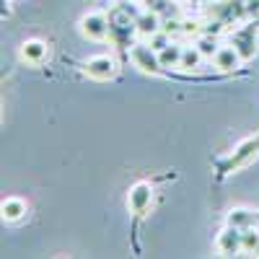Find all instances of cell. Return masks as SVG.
I'll use <instances>...</instances> for the list:
<instances>
[{
  "instance_id": "6da1fadb",
  "label": "cell",
  "mask_w": 259,
  "mask_h": 259,
  "mask_svg": "<svg viewBox=\"0 0 259 259\" xmlns=\"http://www.w3.org/2000/svg\"><path fill=\"white\" fill-rule=\"evenodd\" d=\"M210 18L218 21L223 26H231L233 21H241L249 16L246 11V0H215V3L207 8Z\"/></svg>"
},
{
  "instance_id": "7a4b0ae2",
  "label": "cell",
  "mask_w": 259,
  "mask_h": 259,
  "mask_svg": "<svg viewBox=\"0 0 259 259\" xmlns=\"http://www.w3.org/2000/svg\"><path fill=\"white\" fill-rule=\"evenodd\" d=\"M130 57H133V62L138 65L143 73H158L161 70L158 50H153L148 41H135V45L130 47Z\"/></svg>"
},
{
  "instance_id": "3957f363",
  "label": "cell",
  "mask_w": 259,
  "mask_h": 259,
  "mask_svg": "<svg viewBox=\"0 0 259 259\" xmlns=\"http://www.w3.org/2000/svg\"><path fill=\"white\" fill-rule=\"evenodd\" d=\"M259 153V135L256 138H251V140H246V143H241L239 148L233 150V153L218 166V171L221 174H228V171H233V168H239V166H244L249 158H254Z\"/></svg>"
},
{
  "instance_id": "277c9868",
  "label": "cell",
  "mask_w": 259,
  "mask_h": 259,
  "mask_svg": "<svg viewBox=\"0 0 259 259\" xmlns=\"http://www.w3.org/2000/svg\"><path fill=\"white\" fill-rule=\"evenodd\" d=\"M231 45H233L236 52L241 55L244 62L251 60V57L256 55V26L249 24V26H244V29H239V31H233V34H231Z\"/></svg>"
},
{
  "instance_id": "5b68a950",
  "label": "cell",
  "mask_w": 259,
  "mask_h": 259,
  "mask_svg": "<svg viewBox=\"0 0 259 259\" xmlns=\"http://www.w3.org/2000/svg\"><path fill=\"white\" fill-rule=\"evenodd\" d=\"M80 34L85 39H106L109 36V18H106L104 13H89V16H83L80 18Z\"/></svg>"
},
{
  "instance_id": "8992f818",
  "label": "cell",
  "mask_w": 259,
  "mask_h": 259,
  "mask_svg": "<svg viewBox=\"0 0 259 259\" xmlns=\"http://www.w3.org/2000/svg\"><path fill=\"white\" fill-rule=\"evenodd\" d=\"M114 73H117V62L109 55H99L85 62V75L94 80H109Z\"/></svg>"
},
{
  "instance_id": "52a82bcc",
  "label": "cell",
  "mask_w": 259,
  "mask_h": 259,
  "mask_svg": "<svg viewBox=\"0 0 259 259\" xmlns=\"http://www.w3.org/2000/svg\"><path fill=\"white\" fill-rule=\"evenodd\" d=\"M215 246H218V251H221L223 256H233V254L244 251V246H241V228L226 226V228L218 233V241H215Z\"/></svg>"
},
{
  "instance_id": "ba28073f",
  "label": "cell",
  "mask_w": 259,
  "mask_h": 259,
  "mask_svg": "<svg viewBox=\"0 0 259 259\" xmlns=\"http://www.w3.org/2000/svg\"><path fill=\"white\" fill-rule=\"evenodd\" d=\"M150 202H153V189H150V184H145V182L135 184L133 189H130V194H127V205H130V210H133L135 215H143L150 207Z\"/></svg>"
},
{
  "instance_id": "9c48e42d",
  "label": "cell",
  "mask_w": 259,
  "mask_h": 259,
  "mask_svg": "<svg viewBox=\"0 0 259 259\" xmlns=\"http://www.w3.org/2000/svg\"><path fill=\"white\" fill-rule=\"evenodd\" d=\"M135 29H138V34H140V36L150 39L156 31H161V29H163V18H161L158 13H153V11L138 13V18H135Z\"/></svg>"
},
{
  "instance_id": "30bf717a",
  "label": "cell",
  "mask_w": 259,
  "mask_h": 259,
  "mask_svg": "<svg viewBox=\"0 0 259 259\" xmlns=\"http://www.w3.org/2000/svg\"><path fill=\"white\" fill-rule=\"evenodd\" d=\"M212 62H215V68H218V70L228 73V70H236V68H239V65H241L244 60H241V55L236 52V50H233V45H231V47H221L218 52H215Z\"/></svg>"
},
{
  "instance_id": "8fae6325",
  "label": "cell",
  "mask_w": 259,
  "mask_h": 259,
  "mask_svg": "<svg viewBox=\"0 0 259 259\" xmlns=\"http://www.w3.org/2000/svg\"><path fill=\"white\" fill-rule=\"evenodd\" d=\"M21 57H24L26 62H31V65H36V62H41L47 57V45L39 41V39H31V41H26V45L21 47Z\"/></svg>"
},
{
  "instance_id": "7c38bea8",
  "label": "cell",
  "mask_w": 259,
  "mask_h": 259,
  "mask_svg": "<svg viewBox=\"0 0 259 259\" xmlns=\"http://www.w3.org/2000/svg\"><path fill=\"white\" fill-rule=\"evenodd\" d=\"M182 52H184V47H182V45H174V41H171L168 47H163V50L158 52V57H161V68H179Z\"/></svg>"
},
{
  "instance_id": "4fadbf2b",
  "label": "cell",
  "mask_w": 259,
  "mask_h": 259,
  "mask_svg": "<svg viewBox=\"0 0 259 259\" xmlns=\"http://www.w3.org/2000/svg\"><path fill=\"white\" fill-rule=\"evenodd\" d=\"M256 223V215L251 212V210H244V207H239V210H231L228 212V226H236V228H251Z\"/></svg>"
},
{
  "instance_id": "5bb4252c",
  "label": "cell",
  "mask_w": 259,
  "mask_h": 259,
  "mask_svg": "<svg viewBox=\"0 0 259 259\" xmlns=\"http://www.w3.org/2000/svg\"><path fill=\"white\" fill-rule=\"evenodd\" d=\"M0 210H3L6 221H18V218H24V212H26V202L18 200V197H8L3 205H0Z\"/></svg>"
},
{
  "instance_id": "9a60e30c",
  "label": "cell",
  "mask_w": 259,
  "mask_h": 259,
  "mask_svg": "<svg viewBox=\"0 0 259 259\" xmlns=\"http://www.w3.org/2000/svg\"><path fill=\"white\" fill-rule=\"evenodd\" d=\"M145 6H148V11L158 13L163 21H168V18H177V6L171 3V0H145Z\"/></svg>"
},
{
  "instance_id": "2e32d148",
  "label": "cell",
  "mask_w": 259,
  "mask_h": 259,
  "mask_svg": "<svg viewBox=\"0 0 259 259\" xmlns=\"http://www.w3.org/2000/svg\"><path fill=\"white\" fill-rule=\"evenodd\" d=\"M202 57H205V55H202V52L197 50V45H194V47H184L179 68H182V70H194V68H200Z\"/></svg>"
},
{
  "instance_id": "e0dca14e",
  "label": "cell",
  "mask_w": 259,
  "mask_h": 259,
  "mask_svg": "<svg viewBox=\"0 0 259 259\" xmlns=\"http://www.w3.org/2000/svg\"><path fill=\"white\" fill-rule=\"evenodd\" d=\"M241 246L246 254H259V231L254 226L241 231Z\"/></svg>"
},
{
  "instance_id": "ac0fdd59",
  "label": "cell",
  "mask_w": 259,
  "mask_h": 259,
  "mask_svg": "<svg viewBox=\"0 0 259 259\" xmlns=\"http://www.w3.org/2000/svg\"><path fill=\"white\" fill-rule=\"evenodd\" d=\"M197 50L205 57H215V52L221 50V45H218V39H215V34H205V36L197 39Z\"/></svg>"
},
{
  "instance_id": "d6986e66",
  "label": "cell",
  "mask_w": 259,
  "mask_h": 259,
  "mask_svg": "<svg viewBox=\"0 0 259 259\" xmlns=\"http://www.w3.org/2000/svg\"><path fill=\"white\" fill-rule=\"evenodd\" d=\"M148 45L153 47V50H158V52H161L163 47H168V45H171V36H168V31H163V29H161V31H156L153 36L148 39Z\"/></svg>"
},
{
  "instance_id": "ffe728a7",
  "label": "cell",
  "mask_w": 259,
  "mask_h": 259,
  "mask_svg": "<svg viewBox=\"0 0 259 259\" xmlns=\"http://www.w3.org/2000/svg\"><path fill=\"white\" fill-rule=\"evenodd\" d=\"M246 11L249 16H259V0H246Z\"/></svg>"
},
{
  "instance_id": "44dd1931",
  "label": "cell",
  "mask_w": 259,
  "mask_h": 259,
  "mask_svg": "<svg viewBox=\"0 0 259 259\" xmlns=\"http://www.w3.org/2000/svg\"><path fill=\"white\" fill-rule=\"evenodd\" d=\"M119 3H145V0H119Z\"/></svg>"
},
{
  "instance_id": "7402d4cb",
  "label": "cell",
  "mask_w": 259,
  "mask_h": 259,
  "mask_svg": "<svg viewBox=\"0 0 259 259\" xmlns=\"http://www.w3.org/2000/svg\"><path fill=\"white\" fill-rule=\"evenodd\" d=\"M187 3H194V6H197V3H202V0H187Z\"/></svg>"
}]
</instances>
